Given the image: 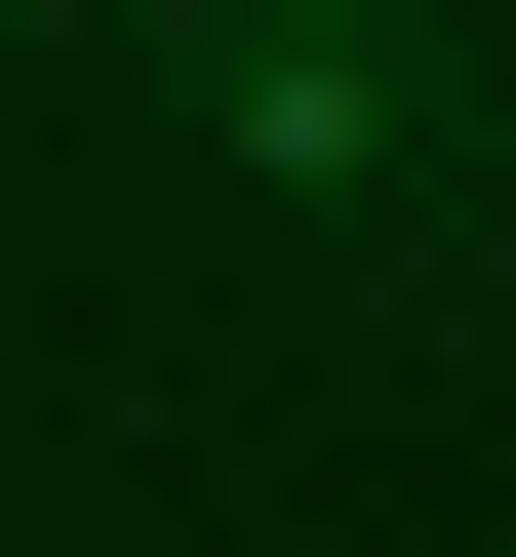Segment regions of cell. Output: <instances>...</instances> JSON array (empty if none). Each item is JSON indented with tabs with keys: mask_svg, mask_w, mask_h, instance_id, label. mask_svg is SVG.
Wrapping results in <instances>:
<instances>
[{
	"mask_svg": "<svg viewBox=\"0 0 516 557\" xmlns=\"http://www.w3.org/2000/svg\"><path fill=\"white\" fill-rule=\"evenodd\" d=\"M199 120H239L278 199H357V160H398V0H239V40H199Z\"/></svg>",
	"mask_w": 516,
	"mask_h": 557,
	"instance_id": "6da1fadb",
	"label": "cell"
}]
</instances>
